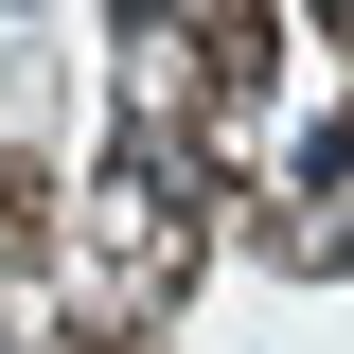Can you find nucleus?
Instances as JSON below:
<instances>
[{
	"instance_id": "f257e3e1",
	"label": "nucleus",
	"mask_w": 354,
	"mask_h": 354,
	"mask_svg": "<svg viewBox=\"0 0 354 354\" xmlns=\"http://www.w3.org/2000/svg\"><path fill=\"white\" fill-rule=\"evenodd\" d=\"M124 18H195L230 88H266V0H124Z\"/></svg>"
},
{
	"instance_id": "f03ea898",
	"label": "nucleus",
	"mask_w": 354,
	"mask_h": 354,
	"mask_svg": "<svg viewBox=\"0 0 354 354\" xmlns=\"http://www.w3.org/2000/svg\"><path fill=\"white\" fill-rule=\"evenodd\" d=\"M319 18H337V36H354V0H319Z\"/></svg>"
}]
</instances>
